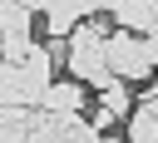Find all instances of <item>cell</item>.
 I'll use <instances>...</instances> for the list:
<instances>
[{
  "instance_id": "obj_1",
  "label": "cell",
  "mask_w": 158,
  "mask_h": 143,
  "mask_svg": "<svg viewBox=\"0 0 158 143\" xmlns=\"http://www.w3.org/2000/svg\"><path fill=\"white\" fill-rule=\"evenodd\" d=\"M104 39H109V30L94 25V20H79V25L64 35V64H69V74H74L79 84H94V89H99V84L109 79Z\"/></svg>"
},
{
  "instance_id": "obj_2",
  "label": "cell",
  "mask_w": 158,
  "mask_h": 143,
  "mask_svg": "<svg viewBox=\"0 0 158 143\" xmlns=\"http://www.w3.org/2000/svg\"><path fill=\"white\" fill-rule=\"evenodd\" d=\"M104 64H109V74H118L123 84H138V79L153 74L148 44H143V35H133V30H109V39H104Z\"/></svg>"
},
{
  "instance_id": "obj_3",
  "label": "cell",
  "mask_w": 158,
  "mask_h": 143,
  "mask_svg": "<svg viewBox=\"0 0 158 143\" xmlns=\"http://www.w3.org/2000/svg\"><path fill=\"white\" fill-rule=\"evenodd\" d=\"M84 99H89V89L79 84V79H54L44 94H40V108L44 113H84Z\"/></svg>"
},
{
  "instance_id": "obj_4",
  "label": "cell",
  "mask_w": 158,
  "mask_h": 143,
  "mask_svg": "<svg viewBox=\"0 0 158 143\" xmlns=\"http://www.w3.org/2000/svg\"><path fill=\"white\" fill-rule=\"evenodd\" d=\"M109 15L118 20V30H133V35L158 30V10L148 0H109Z\"/></svg>"
},
{
  "instance_id": "obj_5",
  "label": "cell",
  "mask_w": 158,
  "mask_h": 143,
  "mask_svg": "<svg viewBox=\"0 0 158 143\" xmlns=\"http://www.w3.org/2000/svg\"><path fill=\"white\" fill-rule=\"evenodd\" d=\"M123 123H128V128H123L128 143H158V104H153V99H138Z\"/></svg>"
},
{
  "instance_id": "obj_6",
  "label": "cell",
  "mask_w": 158,
  "mask_h": 143,
  "mask_svg": "<svg viewBox=\"0 0 158 143\" xmlns=\"http://www.w3.org/2000/svg\"><path fill=\"white\" fill-rule=\"evenodd\" d=\"M15 104H30L25 69H20V64H0V108H15ZM30 108H35V104H30Z\"/></svg>"
},
{
  "instance_id": "obj_7",
  "label": "cell",
  "mask_w": 158,
  "mask_h": 143,
  "mask_svg": "<svg viewBox=\"0 0 158 143\" xmlns=\"http://www.w3.org/2000/svg\"><path fill=\"white\" fill-rule=\"evenodd\" d=\"M30 118H35V108H30V104L0 108V143H25V133H30Z\"/></svg>"
},
{
  "instance_id": "obj_8",
  "label": "cell",
  "mask_w": 158,
  "mask_h": 143,
  "mask_svg": "<svg viewBox=\"0 0 158 143\" xmlns=\"http://www.w3.org/2000/svg\"><path fill=\"white\" fill-rule=\"evenodd\" d=\"M99 104H104L109 113H118V118H128V113H133V94L123 89V79H118V74H109V79L99 84Z\"/></svg>"
},
{
  "instance_id": "obj_9",
  "label": "cell",
  "mask_w": 158,
  "mask_h": 143,
  "mask_svg": "<svg viewBox=\"0 0 158 143\" xmlns=\"http://www.w3.org/2000/svg\"><path fill=\"white\" fill-rule=\"evenodd\" d=\"M35 10L25 0H0V35H30Z\"/></svg>"
},
{
  "instance_id": "obj_10",
  "label": "cell",
  "mask_w": 158,
  "mask_h": 143,
  "mask_svg": "<svg viewBox=\"0 0 158 143\" xmlns=\"http://www.w3.org/2000/svg\"><path fill=\"white\" fill-rule=\"evenodd\" d=\"M25 143H59V113H44V108H35Z\"/></svg>"
},
{
  "instance_id": "obj_11",
  "label": "cell",
  "mask_w": 158,
  "mask_h": 143,
  "mask_svg": "<svg viewBox=\"0 0 158 143\" xmlns=\"http://www.w3.org/2000/svg\"><path fill=\"white\" fill-rule=\"evenodd\" d=\"M30 49H35L30 35H0V59H5V64H20Z\"/></svg>"
},
{
  "instance_id": "obj_12",
  "label": "cell",
  "mask_w": 158,
  "mask_h": 143,
  "mask_svg": "<svg viewBox=\"0 0 158 143\" xmlns=\"http://www.w3.org/2000/svg\"><path fill=\"white\" fill-rule=\"evenodd\" d=\"M89 123H94V128H99V133H109V128H114V123H118V113H109V108H104V104H99V108H94V113H89Z\"/></svg>"
},
{
  "instance_id": "obj_13",
  "label": "cell",
  "mask_w": 158,
  "mask_h": 143,
  "mask_svg": "<svg viewBox=\"0 0 158 143\" xmlns=\"http://www.w3.org/2000/svg\"><path fill=\"white\" fill-rule=\"evenodd\" d=\"M143 44H148V59H153V69H158V30H148V35H143Z\"/></svg>"
},
{
  "instance_id": "obj_14",
  "label": "cell",
  "mask_w": 158,
  "mask_h": 143,
  "mask_svg": "<svg viewBox=\"0 0 158 143\" xmlns=\"http://www.w3.org/2000/svg\"><path fill=\"white\" fill-rule=\"evenodd\" d=\"M143 99H153V104H158V79H153V84L143 89Z\"/></svg>"
},
{
  "instance_id": "obj_15",
  "label": "cell",
  "mask_w": 158,
  "mask_h": 143,
  "mask_svg": "<svg viewBox=\"0 0 158 143\" xmlns=\"http://www.w3.org/2000/svg\"><path fill=\"white\" fill-rule=\"evenodd\" d=\"M0 64H5V59H0Z\"/></svg>"
}]
</instances>
